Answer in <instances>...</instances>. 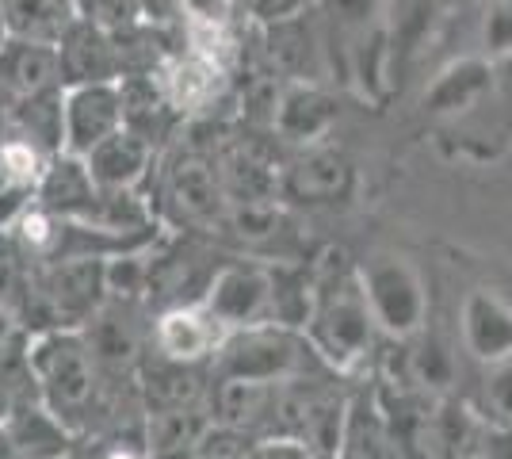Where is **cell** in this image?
<instances>
[{
	"label": "cell",
	"instance_id": "obj_1",
	"mask_svg": "<svg viewBox=\"0 0 512 459\" xmlns=\"http://www.w3.org/2000/svg\"><path fill=\"white\" fill-rule=\"evenodd\" d=\"M310 284H314V310L302 333L321 356V364L341 375L367 368L379 349V326L371 318L352 257L337 245L321 249L310 268Z\"/></svg>",
	"mask_w": 512,
	"mask_h": 459
},
{
	"label": "cell",
	"instance_id": "obj_2",
	"mask_svg": "<svg viewBox=\"0 0 512 459\" xmlns=\"http://www.w3.org/2000/svg\"><path fill=\"white\" fill-rule=\"evenodd\" d=\"M27 368L35 375L39 402L50 406L65 425L81 429L88 414H100L104 372L96 368L81 329H43L27 333Z\"/></svg>",
	"mask_w": 512,
	"mask_h": 459
},
{
	"label": "cell",
	"instance_id": "obj_3",
	"mask_svg": "<svg viewBox=\"0 0 512 459\" xmlns=\"http://www.w3.org/2000/svg\"><path fill=\"white\" fill-rule=\"evenodd\" d=\"M329 372L302 329L260 322L226 333L211 356V379H256V383H287L299 375Z\"/></svg>",
	"mask_w": 512,
	"mask_h": 459
},
{
	"label": "cell",
	"instance_id": "obj_4",
	"mask_svg": "<svg viewBox=\"0 0 512 459\" xmlns=\"http://www.w3.org/2000/svg\"><path fill=\"white\" fill-rule=\"evenodd\" d=\"M360 287L371 306V318L383 337L409 341L428 322V291L421 272L398 253H375L356 264Z\"/></svg>",
	"mask_w": 512,
	"mask_h": 459
},
{
	"label": "cell",
	"instance_id": "obj_5",
	"mask_svg": "<svg viewBox=\"0 0 512 459\" xmlns=\"http://www.w3.org/2000/svg\"><path fill=\"white\" fill-rule=\"evenodd\" d=\"M222 134L211 138V142L188 138L165 161L161 196H165V207L172 211V219L188 222V226H218L222 211H226V192H222L218 165H214V150H218Z\"/></svg>",
	"mask_w": 512,
	"mask_h": 459
},
{
	"label": "cell",
	"instance_id": "obj_6",
	"mask_svg": "<svg viewBox=\"0 0 512 459\" xmlns=\"http://www.w3.org/2000/svg\"><path fill=\"white\" fill-rule=\"evenodd\" d=\"M256 27V23H253ZM260 39V58L276 73L279 81H329L333 77V58H329V27L318 4L306 12H295L287 20L256 27Z\"/></svg>",
	"mask_w": 512,
	"mask_h": 459
},
{
	"label": "cell",
	"instance_id": "obj_7",
	"mask_svg": "<svg viewBox=\"0 0 512 459\" xmlns=\"http://www.w3.org/2000/svg\"><path fill=\"white\" fill-rule=\"evenodd\" d=\"M35 291L43 295L54 329H81L107 303L104 257H62L35 264Z\"/></svg>",
	"mask_w": 512,
	"mask_h": 459
},
{
	"label": "cell",
	"instance_id": "obj_8",
	"mask_svg": "<svg viewBox=\"0 0 512 459\" xmlns=\"http://www.w3.org/2000/svg\"><path fill=\"white\" fill-rule=\"evenodd\" d=\"M218 180L226 203H260V199H279V176L283 161H276V150L268 138L256 134H222L214 150Z\"/></svg>",
	"mask_w": 512,
	"mask_h": 459
},
{
	"label": "cell",
	"instance_id": "obj_9",
	"mask_svg": "<svg viewBox=\"0 0 512 459\" xmlns=\"http://www.w3.org/2000/svg\"><path fill=\"white\" fill-rule=\"evenodd\" d=\"M199 303L207 306L230 333L245 326H260V322H268V306H272V268L245 261L218 264Z\"/></svg>",
	"mask_w": 512,
	"mask_h": 459
},
{
	"label": "cell",
	"instance_id": "obj_10",
	"mask_svg": "<svg viewBox=\"0 0 512 459\" xmlns=\"http://www.w3.org/2000/svg\"><path fill=\"white\" fill-rule=\"evenodd\" d=\"M157 85L165 92V100L180 119H199L211 115L214 104L230 100V69L195 54L188 46H176L169 62L153 73Z\"/></svg>",
	"mask_w": 512,
	"mask_h": 459
},
{
	"label": "cell",
	"instance_id": "obj_11",
	"mask_svg": "<svg viewBox=\"0 0 512 459\" xmlns=\"http://www.w3.org/2000/svg\"><path fill=\"white\" fill-rule=\"evenodd\" d=\"M123 127V100L119 81L104 85H69L62 88V150L85 157L107 134Z\"/></svg>",
	"mask_w": 512,
	"mask_h": 459
},
{
	"label": "cell",
	"instance_id": "obj_12",
	"mask_svg": "<svg viewBox=\"0 0 512 459\" xmlns=\"http://www.w3.org/2000/svg\"><path fill=\"white\" fill-rule=\"evenodd\" d=\"M337 119H341L337 96H329L325 85H314V81H283L268 134L279 138L283 146L302 150V146H318Z\"/></svg>",
	"mask_w": 512,
	"mask_h": 459
},
{
	"label": "cell",
	"instance_id": "obj_13",
	"mask_svg": "<svg viewBox=\"0 0 512 459\" xmlns=\"http://www.w3.org/2000/svg\"><path fill=\"white\" fill-rule=\"evenodd\" d=\"M352 161L333 146H302L291 161H283L279 196L295 203H341L352 192Z\"/></svg>",
	"mask_w": 512,
	"mask_h": 459
},
{
	"label": "cell",
	"instance_id": "obj_14",
	"mask_svg": "<svg viewBox=\"0 0 512 459\" xmlns=\"http://www.w3.org/2000/svg\"><path fill=\"white\" fill-rule=\"evenodd\" d=\"M230 329L214 318L203 303H176L165 306L153 322V345L157 356L180 360V364H203L211 360L218 345L226 341Z\"/></svg>",
	"mask_w": 512,
	"mask_h": 459
},
{
	"label": "cell",
	"instance_id": "obj_15",
	"mask_svg": "<svg viewBox=\"0 0 512 459\" xmlns=\"http://www.w3.org/2000/svg\"><path fill=\"white\" fill-rule=\"evenodd\" d=\"M459 337L463 349L486 368L512 360V303L490 287L467 291L459 310Z\"/></svg>",
	"mask_w": 512,
	"mask_h": 459
},
{
	"label": "cell",
	"instance_id": "obj_16",
	"mask_svg": "<svg viewBox=\"0 0 512 459\" xmlns=\"http://www.w3.org/2000/svg\"><path fill=\"white\" fill-rule=\"evenodd\" d=\"M153 161H157V146L130 127H119L85 153V169L100 192H134L150 176Z\"/></svg>",
	"mask_w": 512,
	"mask_h": 459
},
{
	"label": "cell",
	"instance_id": "obj_17",
	"mask_svg": "<svg viewBox=\"0 0 512 459\" xmlns=\"http://www.w3.org/2000/svg\"><path fill=\"white\" fill-rule=\"evenodd\" d=\"M0 433L16 459H69L73 444H77V429L65 425L39 398L20 402L0 425Z\"/></svg>",
	"mask_w": 512,
	"mask_h": 459
},
{
	"label": "cell",
	"instance_id": "obj_18",
	"mask_svg": "<svg viewBox=\"0 0 512 459\" xmlns=\"http://www.w3.org/2000/svg\"><path fill=\"white\" fill-rule=\"evenodd\" d=\"M81 337H85L88 352L104 375L130 372L142 364V333H138V322L130 318V306L123 299H107L81 326Z\"/></svg>",
	"mask_w": 512,
	"mask_h": 459
},
{
	"label": "cell",
	"instance_id": "obj_19",
	"mask_svg": "<svg viewBox=\"0 0 512 459\" xmlns=\"http://www.w3.org/2000/svg\"><path fill=\"white\" fill-rule=\"evenodd\" d=\"M58 66H62V85H104L119 81V50L111 31L88 20H77L58 43Z\"/></svg>",
	"mask_w": 512,
	"mask_h": 459
},
{
	"label": "cell",
	"instance_id": "obj_20",
	"mask_svg": "<svg viewBox=\"0 0 512 459\" xmlns=\"http://www.w3.org/2000/svg\"><path fill=\"white\" fill-rule=\"evenodd\" d=\"M62 85V66H58V46L27 43V39H8L0 50V96L4 104L43 96Z\"/></svg>",
	"mask_w": 512,
	"mask_h": 459
},
{
	"label": "cell",
	"instance_id": "obj_21",
	"mask_svg": "<svg viewBox=\"0 0 512 459\" xmlns=\"http://www.w3.org/2000/svg\"><path fill=\"white\" fill-rule=\"evenodd\" d=\"M214 387L207 394V410L214 425L237 429L245 437H256L272 429V402L276 383H256V379H211Z\"/></svg>",
	"mask_w": 512,
	"mask_h": 459
},
{
	"label": "cell",
	"instance_id": "obj_22",
	"mask_svg": "<svg viewBox=\"0 0 512 459\" xmlns=\"http://www.w3.org/2000/svg\"><path fill=\"white\" fill-rule=\"evenodd\" d=\"M96 199H100V188L88 176L85 157L62 150L46 161L43 176H39V188H35V203L39 207L62 215V219H88Z\"/></svg>",
	"mask_w": 512,
	"mask_h": 459
},
{
	"label": "cell",
	"instance_id": "obj_23",
	"mask_svg": "<svg viewBox=\"0 0 512 459\" xmlns=\"http://www.w3.org/2000/svg\"><path fill=\"white\" fill-rule=\"evenodd\" d=\"M138 391L146 402V414L157 410H184V406H207V375L195 364L180 360H142L138 364Z\"/></svg>",
	"mask_w": 512,
	"mask_h": 459
},
{
	"label": "cell",
	"instance_id": "obj_24",
	"mask_svg": "<svg viewBox=\"0 0 512 459\" xmlns=\"http://www.w3.org/2000/svg\"><path fill=\"white\" fill-rule=\"evenodd\" d=\"M493 77H497V69H493L490 58H482V54L478 58H459L425 88V111L455 115V111L470 108L493 88Z\"/></svg>",
	"mask_w": 512,
	"mask_h": 459
},
{
	"label": "cell",
	"instance_id": "obj_25",
	"mask_svg": "<svg viewBox=\"0 0 512 459\" xmlns=\"http://www.w3.org/2000/svg\"><path fill=\"white\" fill-rule=\"evenodd\" d=\"M409 364H413V383L417 391L428 398H444L451 394L455 379H459V360H455V345L440 329L425 322L421 333L409 337Z\"/></svg>",
	"mask_w": 512,
	"mask_h": 459
},
{
	"label": "cell",
	"instance_id": "obj_26",
	"mask_svg": "<svg viewBox=\"0 0 512 459\" xmlns=\"http://www.w3.org/2000/svg\"><path fill=\"white\" fill-rule=\"evenodd\" d=\"M8 35L27 39V43H50L58 46L62 35L77 23L73 0H0Z\"/></svg>",
	"mask_w": 512,
	"mask_h": 459
},
{
	"label": "cell",
	"instance_id": "obj_27",
	"mask_svg": "<svg viewBox=\"0 0 512 459\" xmlns=\"http://www.w3.org/2000/svg\"><path fill=\"white\" fill-rule=\"evenodd\" d=\"M398 452V444L390 437V425L383 417L379 398H352L348 402V421H344V440H341V459H386Z\"/></svg>",
	"mask_w": 512,
	"mask_h": 459
},
{
	"label": "cell",
	"instance_id": "obj_28",
	"mask_svg": "<svg viewBox=\"0 0 512 459\" xmlns=\"http://www.w3.org/2000/svg\"><path fill=\"white\" fill-rule=\"evenodd\" d=\"M211 429V410L207 406H184V410H157L142 425V444L150 456H169V452H195V444Z\"/></svg>",
	"mask_w": 512,
	"mask_h": 459
},
{
	"label": "cell",
	"instance_id": "obj_29",
	"mask_svg": "<svg viewBox=\"0 0 512 459\" xmlns=\"http://www.w3.org/2000/svg\"><path fill=\"white\" fill-rule=\"evenodd\" d=\"M314 310V284L306 272L295 268H272V306H268V322L287 329H306Z\"/></svg>",
	"mask_w": 512,
	"mask_h": 459
},
{
	"label": "cell",
	"instance_id": "obj_30",
	"mask_svg": "<svg viewBox=\"0 0 512 459\" xmlns=\"http://www.w3.org/2000/svg\"><path fill=\"white\" fill-rule=\"evenodd\" d=\"M218 226L237 241H268L279 234L283 215H279V199H260V203H226Z\"/></svg>",
	"mask_w": 512,
	"mask_h": 459
},
{
	"label": "cell",
	"instance_id": "obj_31",
	"mask_svg": "<svg viewBox=\"0 0 512 459\" xmlns=\"http://www.w3.org/2000/svg\"><path fill=\"white\" fill-rule=\"evenodd\" d=\"M104 287L107 299H123V303H130L134 295H142L150 287V261L142 257V249L104 257Z\"/></svg>",
	"mask_w": 512,
	"mask_h": 459
},
{
	"label": "cell",
	"instance_id": "obj_32",
	"mask_svg": "<svg viewBox=\"0 0 512 459\" xmlns=\"http://www.w3.org/2000/svg\"><path fill=\"white\" fill-rule=\"evenodd\" d=\"M478 43L482 58L501 62L512 54V0H486L482 23H478Z\"/></svg>",
	"mask_w": 512,
	"mask_h": 459
},
{
	"label": "cell",
	"instance_id": "obj_33",
	"mask_svg": "<svg viewBox=\"0 0 512 459\" xmlns=\"http://www.w3.org/2000/svg\"><path fill=\"white\" fill-rule=\"evenodd\" d=\"M482 417L490 425L512 429V360L505 364H493L486 375V387H482Z\"/></svg>",
	"mask_w": 512,
	"mask_h": 459
},
{
	"label": "cell",
	"instance_id": "obj_34",
	"mask_svg": "<svg viewBox=\"0 0 512 459\" xmlns=\"http://www.w3.org/2000/svg\"><path fill=\"white\" fill-rule=\"evenodd\" d=\"M77 20H88L104 31H119L138 23V0H73Z\"/></svg>",
	"mask_w": 512,
	"mask_h": 459
},
{
	"label": "cell",
	"instance_id": "obj_35",
	"mask_svg": "<svg viewBox=\"0 0 512 459\" xmlns=\"http://www.w3.org/2000/svg\"><path fill=\"white\" fill-rule=\"evenodd\" d=\"M237 4H241V20L264 27V23H276L295 16V12H306L318 0H237Z\"/></svg>",
	"mask_w": 512,
	"mask_h": 459
},
{
	"label": "cell",
	"instance_id": "obj_36",
	"mask_svg": "<svg viewBox=\"0 0 512 459\" xmlns=\"http://www.w3.org/2000/svg\"><path fill=\"white\" fill-rule=\"evenodd\" d=\"M188 20H207V23H226L234 27L241 20V4L237 0H180Z\"/></svg>",
	"mask_w": 512,
	"mask_h": 459
},
{
	"label": "cell",
	"instance_id": "obj_37",
	"mask_svg": "<svg viewBox=\"0 0 512 459\" xmlns=\"http://www.w3.org/2000/svg\"><path fill=\"white\" fill-rule=\"evenodd\" d=\"M264 459H310V444L299 437H264L260 440Z\"/></svg>",
	"mask_w": 512,
	"mask_h": 459
},
{
	"label": "cell",
	"instance_id": "obj_38",
	"mask_svg": "<svg viewBox=\"0 0 512 459\" xmlns=\"http://www.w3.org/2000/svg\"><path fill=\"white\" fill-rule=\"evenodd\" d=\"M23 337V326L20 318H16V310H8V306H0V352L4 349H16Z\"/></svg>",
	"mask_w": 512,
	"mask_h": 459
},
{
	"label": "cell",
	"instance_id": "obj_39",
	"mask_svg": "<svg viewBox=\"0 0 512 459\" xmlns=\"http://www.w3.org/2000/svg\"><path fill=\"white\" fill-rule=\"evenodd\" d=\"M100 459H150V452L146 448H134V444H115Z\"/></svg>",
	"mask_w": 512,
	"mask_h": 459
},
{
	"label": "cell",
	"instance_id": "obj_40",
	"mask_svg": "<svg viewBox=\"0 0 512 459\" xmlns=\"http://www.w3.org/2000/svg\"><path fill=\"white\" fill-rule=\"evenodd\" d=\"M234 459H264L260 456V440H249V444H241V448H237L234 452Z\"/></svg>",
	"mask_w": 512,
	"mask_h": 459
},
{
	"label": "cell",
	"instance_id": "obj_41",
	"mask_svg": "<svg viewBox=\"0 0 512 459\" xmlns=\"http://www.w3.org/2000/svg\"><path fill=\"white\" fill-rule=\"evenodd\" d=\"M493 69H497V77H505V85L512 88V54L509 58H501V62H493Z\"/></svg>",
	"mask_w": 512,
	"mask_h": 459
},
{
	"label": "cell",
	"instance_id": "obj_42",
	"mask_svg": "<svg viewBox=\"0 0 512 459\" xmlns=\"http://www.w3.org/2000/svg\"><path fill=\"white\" fill-rule=\"evenodd\" d=\"M8 39H12V35H8V20H4V8H0V50L8 46Z\"/></svg>",
	"mask_w": 512,
	"mask_h": 459
},
{
	"label": "cell",
	"instance_id": "obj_43",
	"mask_svg": "<svg viewBox=\"0 0 512 459\" xmlns=\"http://www.w3.org/2000/svg\"><path fill=\"white\" fill-rule=\"evenodd\" d=\"M150 459H195V452H169V456H150Z\"/></svg>",
	"mask_w": 512,
	"mask_h": 459
},
{
	"label": "cell",
	"instance_id": "obj_44",
	"mask_svg": "<svg viewBox=\"0 0 512 459\" xmlns=\"http://www.w3.org/2000/svg\"><path fill=\"white\" fill-rule=\"evenodd\" d=\"M195 459H199V456H195Z\"/></svg>",
	"mask_w": 512,
	"mask_h": 459
}]
</instances>
